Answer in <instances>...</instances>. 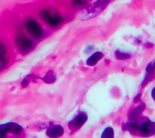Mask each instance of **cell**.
<instances>
[{
    "label": "cell",
    "instance_id": "8992f818",
    "mask_svg": "<svg viewBox=\"0 0 155 138\" xmlns=\"http://www.w3.org/2000/svg\"><path fill=\"white\" fill-rule=\"evenodd\" d=\"M87 120V116L85 114H80L73 119L68 124L69 128L72 129H77L81 128Z\"/></svg>",
    "mask_w": 155,
    "mask_h": 138
},
{
    "label": "cell",
    "instance_id": "6da1fadb",
    "mask_svg": "<svg viewBox=\"0 0 155 138\" xmlns=\"http://www.w3.org/2000/svg\"><path fill=\"white\" fill-rule=\"evenodd\" d=\"M24 128L15 122H9L0 125V138H23Z\"/></svg>",
    "mask_w": 155,
    "mask_h": 138
},
{
    "label": "cell",
    "instance_id": "4fadbf2b",
    "mask_svg": "<svg viewBox=\"0 0 155 138\" xmlns=\"http://www.w3.org/2000/svg\"><path fill=\"white\" fill-rule=\"evenodd\" d=\"M151 96H152L153 99L155 101V87L152 90V91H151Z\"/></svg>",
    "mask_w": 155,
    "mask_h": 138
},
{
    "label": "cell",
    "instance_id": "8fae6325",
    "mask_svg": "<svg viewBox=\"0 0 155 138\" xmlns=\"http://www.w3.org/2000/svg\"><path fill=\"white\" fill-rule=\"evenodd\" d=\"M114 131L111 127H107L104 131L102 138H113Z\"/></svg>",
    "mask_w": 155,
    "mask_h": 138
},
{
    "label": "cell",
    "instance_id": "7c38bea8",
    "mask_svg": "<svg viewBox=\"0 0 155 138\" xmlns=\"http://www.w3.org/2000/svg\"><path fill=\"white\" fill-rule=\"evenodd\" d=\"M85 3L84 0H73V3L75 5H82Z\"/></svg>",
    "mask_w": 155,
    "mask_h": 138
},
{
    "label": "cell",
    "instance_id": "5b68a950",
    "mask_svg": "<svg viewBox=\"0 0 155 138\" xmlns=\"http://www.w3.org/2000/svg\"><path fill=\"white\" fill-rule=\"evenodd\" d=\"M113 0H97V2L94 3L93 6L90 9L88 13V17L91 18L101 13L103 11L108 4Z\"/></svg>",
    "mask_w": 155,
    "mask_h": 138
},
{
    "label": "cell",
    "instance_id": "30bf717a",
    "mask_svg": "<svg viewBox=\"0 0 155 138\" xmlns=\"http://www.w3.org/2000/svg\"><path fill=\"white\" fill-rule=\"evenodd\" d=\"M104 55L101 52H96L90 56L87 61V64L89 66H93L97 63V62L102 59Z\"/></svg>",
    "mask_w": 155,
    "mask_h": 138
},
{
    "label": "cell",
    "instance_id": "9c48e42d",
    "mask_svg": "<svg viewBox=\"0 0 155 138\" xmlns=\"http://www.w3.org/2000/svg\"><path fill=\"white\" fill-rule=\"evenodd\" d=\"M139 131L143 134H148L155 131V123L148 120L140 125Z\"/></svg>",
    "mask_w": 155,
    "mask_h": 138
},
{
    "label": "cell",
    "instance_id": "52a82bcc",
    "mask_svg": "<svg viewBox=\"0 0 155 138\" xmlns=\"http://www.w3.org/2000/svg\"><path fill=\"white\" fill-rule=\"evenodd\" d=\"M9 63V57L6 47L0 43V71L3 70Z\"/></svg>",
    "mask_w": 155,
    "mask_h": 138
},
{
    "label": "cell",
    "instance_id": "3957f363",
    "mask_svg": "<svg viewBox=\"0 0 155 138\" xmlns=\"http://www.w3.org/2000/svg\"><path fill=\"white\" fill-rule=\"evenodd\" d=\"M15 44L18 51L23 55L29 53L34 48V43L24 35L17 36L15 38Z\"/></svg>",
    "mask_w": 155,
    "mask_h": 138
},
{
    "label": "cell",
    "instance_id": "ba28073f",
    "mask_svg": "<svg viewBox=\"0 0 155 138\" xmlns=\"http://www.w3.org/2000/svg\"><path fill=\"white\" fill-rule=\"evenodd\" d=\"M63 128L59 125H55L49 127L46 131L47 136L50 138H58L63 135Z\"/></svg>",
    "mask_w": 155,
    "mask_h": 138
},
{
    "label": "cell",
    "instance_id": "7a4b0ae2",
    "mask_svg": "<svg viewBox=\"0 0 155 138\" xmlns=\"http://www.w3.org/2000/svg\"><path fill=\"white\" fill-rule=\"evenodd\" d=\"M40 18L52 28H57L64 21L63 18L58 14H52L49 10L43 9L40 12Z\"/></svg>",
    "mask_w": 155,
    "mask_h": 138
},
{
    "label": "cell",
    "instance_id": "277c9868",
    "mask_svg": "<svg viewBox=\"0 0 155 138\" xmlns=\"http://www.w3.org/2000/svg\"><path fill=\"white\" fill-rule=\"evenodd\" d=\"M25 28L29 35L35 39L42 38L45 35L42 26L34 18L27 20L25 23Z\"/></svg>",
    "mask_w": 155,
    "mask_h": 138
}]
</instances>
